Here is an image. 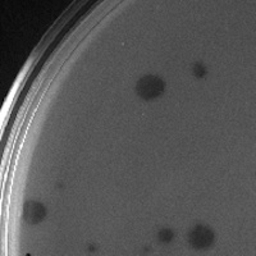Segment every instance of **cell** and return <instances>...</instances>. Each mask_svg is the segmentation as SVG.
<instances>
[{"label":"cell","mask_w":256,"mask_h":256,"mask_svg":"<svg viewBox=\"0 0 256 256\" xmlns=\"http://www.w3.org/2000/svg\"><path fill=\"white\" fill-rule=\"evenodd\" d=\"M166 84L163 80L155 76H145L138 80L136 84V92L144 100H152L159 98L164 92Z\"/></svg>","instance_id":"1"},{"label":"cell","mask_w":256,"mask_h":256,"mask_svg":"<svg viewBox=\"0 0 256 256\" xmlns=\"http://www.w3.org/2000/svg\"><path fill=\"white\" fill-rule=\"evenodd\" d=\"M190 244L196 248H206L214 242V233L210 228L198 226L191 230L188 236Z\"/></svg>","instance_id":"2"},{"label":"cell","mask_w":256,"mask_h":256,"mask_svg":"<svg viewBox=\"0 0 256 256\" xmlns=\"http://www.w3.org/2000/svg\"><path fill=\"white\" fill-rule=\"evenodd\" d=\"M46 216V209L36 201H28L24 206V219L30 224H38Z\"/></svg>","instance_id":"3"},{"label":"cell","mask_w":256,"mask_h":256,"mask_svg":"<svg viewBox=\"0 0 256 256\" xmlns=\"http://www.w3.org/2000/svg\"><path fill=\"white\" fill-rule=\"evenodd\" d=\"M158 237H159V240L162 242H169V241H172L173 232L169 230H160Z\"/></svg>","instance_id":"4"},{"label":"cell","mask_w":256,"mask_h":256,"mask_svg":"<svg viewBox=\"0 0 256 256\" xmlns=\"http://www.w3.org/2000/svg\"><path fill=\"white\" fill-rule=\"evenodd\" d=\"M195 68H196V70H198V66H196ZM204 74H205V70H202V67H201V66H200V70H198V77H202V76H204Z\"/></svg>","instance_id":"5"}]
</instances>
